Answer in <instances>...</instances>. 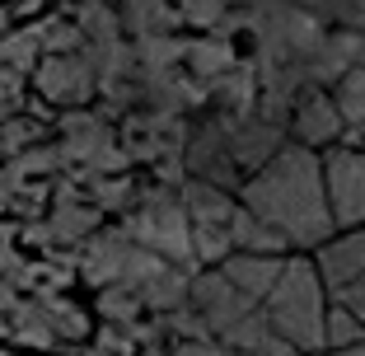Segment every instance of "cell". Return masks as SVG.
I'll return each mask as SVG.
<instances>
[{"label": "cell", "instance_id": "9c48e42d", "mask_svg": "<svg viewBox=\"0 0 365 356\" xmlns=\"http://www.w3.org/2000/svg\"><path fill=\"white\" fill-rule=\"evenodd\" d=\"M333 356H365V342H356V347H346V352H333Z\"/></svg>", "mask_w": 365, "mask_h": 356}, {"label": "cell", "instance_id": "ba28073f", "mask_svg": "<svg viewBox=\"0 0 365 356\" xmlns=\"http://www.w3.org/2000/svg\"><path fill=\"white\" fill-rule=\"evenodd\" d=\"M365 342V324L356 319L351 310L342 305H328V319H323V347H333V352H346V347Z\"/></svg>", "mask_w": 365, "mask_h": 356}, {"label": "cell", "instance_id": "277c9868", "mask_svg": "<svg viewBox=\"0 0 365 356\" xmlns=\"http://www.w3.org/2000/svg\"><path fill=\"white\" fill-rule=\"evenodd\" d=\"M323 183H328V206H333L337 230L365 225V151L333 146L323 155Z\"/></svg>", "mask_w": 365, "mask_h": 356}, {"label": "cell", "instance_id": "3957f363", "mask_svg": "<svg viewBox=\"0 0 365 356\" xmlns=\"http://www.w3.org/2000/svg\"><path fill=\"white\" fill-rule=\"evenodd\" d=\"M314 268H319V277H323L328 300L342 305V310H351L365 324V225L333 235L319 248Z\"/></svg>", "mask_w": 365, "mask_h": 356}, {"label": "cell", "instance_id": "8992f818", "mask_svg": "<svg viewBox=\"0 0 365 356\" xmlns=\"http://www.w3.org/2000/svg\"><path fill=\"white\" fill-rule=\"evenodd\" d=\"M342 113H337V103L328 94H304L300 108H295V136H300L304 151H314V146H323V141H337L342 136Z\"/></svg>", "mask_w": 365, "mask_h": 356}, {"label": "cell", "instance_id": "6da1fadb", "mask_svg": "<svg viewBox=\"0 0 365 356\" xmlns=\"http://www.w3.org/2000/svg\"><path fill=\"white\" fill-rule=\"evenodd\" d=\"M244 211L286 239V248H314L319 253L333 239V206L323 183V160L304 146H286L244 183Z\"/></svg>", "mask_w": 365, "mask_h": 356}, {"label": "cell", "instance_id": "5b68a950", "mask_svg": "<svg viewBox=\"0 0 365 356\" xmlns=\"http://www.w3.org/2000/svg\"><path fill=\"white\" fill-rule=\"evenodd\" d=\"M281 268H286V263L272 258V253H235V258L220 263V277H225L248 305H262L272 295V286H277Z\"/></svg>", "mask_w": 365, "mask_h": 356}, {"label": "cell", "instance_id": "52a82bcc", "mask_svg": "<svg viewBox=\"0 0 365 356\" xmlns=\"http://www.w3.org/2000/svg\"><path fill=\"white\" fill-rule=\"evenodd\" d=\"M333 103H337V113H342L346 131H365V66H351V71L337 80Z\"/></svg>", "mask_w": 365, "mask_h": 356}, {"label": "cell", "instance_id": "7a4b0ae2", "mask_svg": "<svg viewBox=\"0 0 365 356\" xmlns=\"http://www.w3.org/2000/svg\"><path fill=\"white\" fill-rule=\"evenodd\" d=\"M267 328L290 347V352H319L323 347V319H328V291L314 263L295 258L281 268L272 295L262 300Z\"/></svg>", "mask_w": 365, "mask_h": 356}]
</instances>
